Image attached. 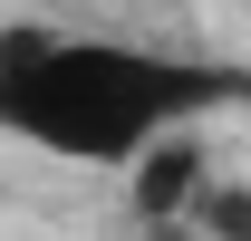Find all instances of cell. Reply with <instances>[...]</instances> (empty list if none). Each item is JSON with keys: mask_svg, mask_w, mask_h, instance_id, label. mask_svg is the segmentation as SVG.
Instances as JSON below:
<instances>
[{"mask_svg": "<svg viewBox=\"0 0 251 241\" xmlns=\"http://www.w3.org/2000/svg\"><path fill=\"white\" fill-rule=\"evenodd\" d=\"M232 96H242V68L164 58L135 39H49V29L0 39V135L58 164H135L155 135Z\"/></svg>", "mask_w": 251, "mask_h": 241, "instance_id": "6da1fadb", "label": "cell"}, {"mask_svg": "<svg viewBox=\"0 0 251 241\" xmlns=\"http://www.w3.org/2000/svg\"><path fill=\"white\" fill-rule=\"evenodd\" d=\"M126 174H135V222H184L193 193L213 183V154H203V135H193V125H174V135H155Z\"/></svg>", "mask_w": 251, "mask_h": 241, "instance_id": "7a4b0ae2", "label": "cell"}, {"mask_svg": "<svg viewBox=\"0 0 251 241\" xmlns=\"http://www.w3.org/2000/svg\"><path fill=\"white\" fill-rule=\"evenodd\" d=\"M135 241H193V222H135Z\"/></svg>", "mask_w": 251, "mask_h": 241, "instance_id": "3957f363", "label": "cell"}]
</instances>
